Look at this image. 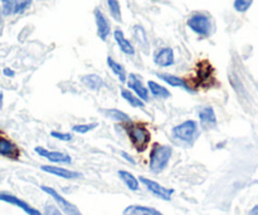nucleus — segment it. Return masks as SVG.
Here are the masks:
<instances>
[{"instance_id":"4","label":"nucleus","mask_w":258,"mask_h":215,"mask_svg":"<svg viewBox=\"0 0 258 215\" xmlns=\"http://www.w3.org/2000/svg\"><path fill=\"white\" fill-rule=\"evenodd\" d=\"M186 24L194 33L202 37H208L212 33V20L204 13H194Z\"/></svg>"},{"instance_id":"30","label":"nucleus","mask_w":258,"mask_h":215,"mask_svg":"<svg viewBox=\"0 0 258 215\" xmlns=\"http://www.w3.org/2000/svg\"><path fill=\"white\" fill-rule=\"evenodd\" d=\"M50 136L54 138H57L58 141H63V142H68V141L72 140V133L70 132H62V131H52Z\"/></svg>"},{"instance_id":"21","label":"nucleus","mask_w":258,"mask_h":215,"mask_svg":"<svg viewBox=\"0 0 258 215\" xmlns=\"http://www.w3.org/2000/svg\"><path fill=\"white\" fill-rule=\"evenodd\" d=\"M198 77L199 80H201L202 83H207L206 87H211V85L209 83L213 82L214 81V77H213V69H212L211 67V63L208 62H203L201 63V65H199V70H198Z\"/></svg>"},{"instance_id":"7","label":"nucleus","mask_w":258,"mask_h":215,"mask_svg":"<svg viewBox=\"0 0 258 215\" xmlns=\"http://www.w3.org/2000/svg\"><path fill=\"white\" fill-rule=\"evenodd\" d=\"M127 87L128 90H131V92L135 93L141 101L144 102H149L150 101V95H149V90L145 85L143 83L141 78L139 77L135 73H130L127 77Z\"/></svg>"},{"instance_id":"12","label":"nucleus","mask_w":258,"mask_h":215,"mask_svg":"<svg viewBox=\"0 0 258 215\" xmlns=\"http://www.w3.org/2000/svg\"><path fill=\"white\" fill-rule=\"evenodd\" d=\"M40 169H42L43 171H45V173L50 174V175L58 176V178L62 179H67V180H73V179H78L82 176L80 173H77V171L68 170V169L60 168V166L57 165H42Z\"/></svg>"},{"instance_id":"36","label":"nucleus","mask_w":258,"mask_h":215,"mask_svg":"<svg viewBox=\"0 0 258 215\" xmlns=\"http://www.w3.org/2000/svg\"><path fill=\"white\" fill-rule=\"evenodd\" d=\"M0 28H2V12H0Z\"/></svg>"},{"instance_id":"28","label":"nucleus","mask_w":258,"mask_h":215,"mask_svg":"<svg viewBox=\"0 0 258 215\" xmlns=\"http://www.w3.org/2000/svg\"><path fill=\"white\" fill-rule=\"evenodd\" d=\"M107 5L113 19L117 20V22H121L122 17H121V7L118 0H107Z\"/></svg>"},{"instance_id":"6","label":"nucleus","mask_w":258,"mask_h":215,"mask_svg":"<svg viewBox=\"0 0 258 215\" xmlns=\"http://www.w3.org/2000/svg\"><path fill=\"white\" fill-rule=\"evenodd\" d=\"M139 181H140V183H143L144 185H145V188L148 189V190L150 191L153 195H155L156 198L161 199V200H165V201L171 200V196H173V194H174L173 189L165 188V186L160 185L159 183H156V181L151 180V179H149V178H145V176H140Z\"/></svg>"},{"instance_id":"19","label":"nucleus","mask_w":258,"mask_h":215,"mask_svg":"<svg viewBox=\"0 0 258 215\" xmlns=\"http://www.w3.org/2000/svg\"><path fill=\"white\" fill-rule=\"evenodd\" d=\"M146 87H148L149 93H151L154 97L159 98V100H168V98L171 97L170 91L166 87H164V86L159 85L155 81H148V86Z\"/></svg>"},{"instance_id":"11","label":"nucleus","mask_w":258,"mask_h":215,"mask_svg":"<svg viewBox=\"0 0 258 215\" xmlns=\"http://www.w3.org/2000/svg\"><path fill=\"white\" fill-rule=\"evenodd\" d=\"M32 0H2L3 12L7 15L20 14L30 5Z\"/></svg>"},{"instance_id":"25","label":"nucleus","mask_w":258,"mask_h":215,"mask_svg":"<svg viewBox=\"0 0 258 215\" xmlns=\"http://www.w3.org/2000/svg\"><path fill=\"white\" fill-rule=\"evenodd\" d=\"M103 113L107 116L108 118L113 120L115 122H130V116L123 111L117 110V108H108V110H103Z\"/></svg>"},{"instance_id":"10","label":"nucleus","mask_w":258,"mask_h":215,"mask_svg":"<svg viewBox=\"0 0 258 215\" xmlns=\"http://www.w3.org/2000/svg\"><path fill=\"white\" fill-rule=\"evenodd\" d=\"M0 155L10 160H18L20 156V150L14 141L0 135Z\"/></svg>"},{"instance_id":"24","label":"nucleus","mask_w":258,"mask_h":215,"mask_svg":"<svg viewBox=\"0 0 258 215\" xmlns=\"http://www.w3.org/2000/svg\"><path fill=\"white\" fill-rule=\"evenodd\" d=\"M121 96L125 101H127V103L130 106L135 108H145V102L141 101L138 96L135 95L134 92H131L130 90H126V88H122L121 90Z\"/></svg>"},{"instance_id":"5","label":"nucleus","mask_w":258,"mask_h":215,"mask_svg":"<svg viewBox=\"0 0 258 215\" xmlns=\"http://www.w3.org/2000/svg\"><path fill=\"white\" fill-rule=\"evenodd\" d=\"M40 189H42L45 194H48V195H49L50 198H52L53 200L57 203V205L59 206L60 210H62L66 215H83L82 213H81L80 209L75 205V204H72L71 201H68L67 199L63 198V196L60 195L58 191H55L53 188H50V186L42 185L40 186Z\"/></svg>"},{"instance_id":"8","label":"nucleus","mask_w":258,"mask_h":215,"mask_svg":"<svg viewBox=\"0 0 258 215\" xmlns=\"http://www.w3.org/2000/svg\"><path fill=\"white\" fill-rule=\"evenodd\" d=\"M35 153L38 154L42 158L47 159L48 161L53 164H70L72 161L71 156L68 154L62 153V151H52V150H47V149L42 148V146H37L34 149Z\"/></svg>"},{"instance_id":"9","label":"nucleus","mask_w":258,"mask_h":215,"mask_svg":"<svg viewBox=\"0 0 258 215\" xmlns=\"http://www.w3.org/2000/svg\"><path fill=\"white\" fill-rule=\"evenodd\" d=\"M0 201H4V203L12 204V205L18 206V208L22 209V210L28 215H43L39 210H38V209L33 208L32 205H29L27 201L22 200V199H19L18 196H15V195H12V194L0 193Z\"/></svg>"},{"instance_id":"29","label":"nucleus","mask_w":258,"mask_h":215,"mask_svg":"<svg viewBox=\"0 0 258 215\" xmlns=\"http://www.w3.org/2000/svg\"><path fill=\"white\" fill-rule=\"evenodd\" d=\"M253 0H234V9L239 13H244L251 8Z\"/></svg>"},{"instance_id":"34","label":"nucleus","mask_w":258,"mask_h":215,"mask_svg":"<svg viewBox=\"0 0 258 215\" xmlns=\"http://www.w3.org/2000/svg\"><path fill=\"white\" fill-rule=\"evenodd\" d=\"M249 215H258V205L253 206V208L251 209V211H249Z\"/></svg>"},{"instance_id":"2","label":"nucleus","mask_w":258,"mask_h":215,"mask_svg":"<svg viewBox=\"0 0 258 215\" xmlns=\"http://www.w3.org/2000/svg\"><path fill=\"white\" fill-rule=\"evenodd\" d=\"M126 133L130 138L131 144L139 153H144L150 144V131L144 123L140 122H126Z\"/></svg>"},{"instance_id":"35","label":"nucleus","mask_w":258,"mask_h":215,"mask_svg":"<svg viewBox=\"0 0 258 215\" xmlns=\"http://www.w3.org/2000/svg\"><path fill=\"white\" fill-rule=\"evenodd\" d=\"M3 102H4V95L3 92H0V108L3 107Z\"/></svg>"},{"instance_id":"15","label":"nucleus","mask_w":258,"mask_h":215,"mask_svg":"<svg viewBox=\"0 0 258 215\" xmlns=\"http://www.w3.org/2000/svg\"><path fill=\"white\" fill-rule=\"evenodd\" d=\"M199 123L203 128H211L217 125V115L214 112V108L211 106H206V107L201 108L198 112Z\"/></svg>"},{"instance_id":"1","label":"nucleus","mask_w":258,"mask_h":215,"mask_svg":"<svg viewBox=\"0 0 258 215\" xmlns=\"http://www.w3.org/2000/svg\"><path fill=\"white\" fill-rule=\"evenodd\" d=\"M171 155H173V148L170 145L155 142L151 146L150 155H149V169L154 174H159L165 170L169 165Z\"/></svg>"},{"instance_id":"22","label":"nucleus","mask_w":258,"mask_h":215,"mask_svg":"<svg viewBox=\"0 0 258 215\" xmlns=\"http://www.w3.org/2000/svg\"><path fill=\"white\" fill-rule=\"evenodd\" d=\"M118 176H120L121 180L123 181L126 186L130 189L131 191H138L140 189V181L136 178L135 175H133L131 173L126 170H118Z\"/></svg>"},{"instance_id":"31","label":"nucleus","mask_w":258,"mask_h":215,"mask_svg":"<svg viewBox=\"0 0 258 215\" xmlns=\"http://www.w3.org/2000/svg\"><path fill=\"white\" fill-rule=\"evenodd\" d=\"M45 211H47V215H64L62 214V211L58 210L54 205H47L45 206Z\"/></svg>"},{"instance_id":"17","label":"nucleus","mask_w":258,"mask_h":215,"mask_svg":"<svg viewBox=\"0 0 258 215\" xmlns=\"http://www.w3.org/2000/svg\"><path fill=\"white\" fill-rule=\"evenodd\" d=\"M81 82L85 86L86 88L91 91H100L101 88L105 86V81L102 77H100L98 75L95 73H91V75H85L81 77Z\"/></svg>"},{"instance_id":"27","label":"nucleus","mask_w":258,"mask_h":215,"mask_svg":"<svg viewBox=\"0 0 258 215\" xmlns=\"http://www.w3.org/2000/svg\"><path fill=\"white\" fill-rule=\"evenodd\" d=\"M98 127L97 122H90V123H80V125H75L72 127V131L76 133H81V135H85V133L91 132L95 128Z\"/></svg>"},{"instance_id":"32","label":"nucleus","mask_w":258,"mask_h":215,"mask_svg":"<svg viewBox=\"0 0 258 215\" xmlns=\"http://www.w3.org/2000/svg\"><path fill=\"white\" fill-rule=\"evenodd\" d=\"M121 156H122V158L125 159L126 161H128V163H130L131 165H136V161H135V159H134L133 156H131V155H128V154L126 153V151H122V153H121Z\"/></svg>"},{"instance_id":"3","label":"nucleus","mask_w":258,"mask_h":215,"mask_svg":"<svg viewBox=\"0 0 258 215\" xmlns=\"http://www.w3.org/2000/svg\"><path fill=\"white\" fill-rule=\"evenodd\" d=\"M199 135H201L199 125L194 120L183 121L179 125L174 126L173 130H171V136H173L174 140L180 141L185 145H193L198 140Z\"/></svg>"},{"instance_id":"23","label":"nucleus","mask_w":258,"mask_h":215,"mask_svg":"<svg viewBox=\"0 0 258 215\" xmlns=\"http://www.w3.org/2000/svg\"><path fill=\"white\" fill-rule=\"evenodd\" d=\"M107 65L110 67V69L112 70L113 75L118 78L121 83H126L127 81V73H126L125 68L120 64L118 62H116L112 57H107Z\"/></svg>"},{"instance_id":"13","label":"nucleus","mask_w":258,"mask_h":215,"mask_svg":"<svg viewBox=\"0 0 258 215\" xmlns=\"http://www.w3.org/2000/svg\"><path fill=\"white\" fill-rule=\"evenodd\" d=\"M174 60H175L174 50L169 47L161 48L154 55V63L156 65H159V67H170V65L174 64Z\"/></svg>"},{"instance_id":"16","label":"nucleus","mask_w":258,"mask_h":215,"mask_svg":"<svg viewBox=\"0 0 258 215\" xmlns=\"http://www.w3.org/2000/svg\"><path fill=\"white\" fill-rule=\"evenodd\" d=\"M156 76H158L161 81H164L166 85L171 86V87L183 88L186 92H191V91H193V88H191L190 86H189V83L186 82V81H184L183 78L176 77V76L174 75H169V73H158Z\"/></svg>"},{"instance_id":"14","label":"nucleus","mask_w":258,"mask_h":215,"mask_svg":"<svg viewBox=\"0 0 258 215\" xmlns=\"http://www.w3.org/2000/svg\"><path fill=\"white\" fill-rule=\"evenodd\" d=\"M95 19H96V27H97V35L100 37L101 40H106L110 35V23H108L107 18L105 17L100 9L95 10Z\"/></svg>"},{"instance_id":"18","label":"nucleus","mask_w":258,"mask_h":215,"mask_svg":"<svg viewBox=\"0 0 258 215\" xmlns=\"http://www.w3.org/2000/svg\"><path fill=\"white\" fill-rule=\"evenodd\" d=\"M113 37H115L116 43H117L118 48L122 50V53H125V54H127V55L135 54V48H134V45L131 44L130 40L126 39V37H125V34H123L122 30L116 29L115 32H113Z\"/></svg>"},{"instance_id":"20","label":"nucleus","mask_w":258,"mask_h":215,"mask_svg":"<svg viewBox=\"0 0 258 215\" xmlns=\"http://www.w3.org/2000/svg\"><path fill=\"white\" fill-rule=\"evenodd\" d=\"M123 215H165L158 209L145 205H128L123 210Z\"/></svg>"},{"instance_id":"33","label":"nucleus","mask_w":258,"mask_h":215,"mask_svg":"<svg viewBox=\"0 0 258 215\" xmlns=\"http://www.w3.org/2000/svg\"><path fill=\"white\" fill-rule=\"evenodd\" d=\"M3 73H4V76H7V77H10V78L15 76V72L13 69H10V68H4Z\"/></svg>"},{"instance_id":"26","label":"nucleus","mask_w":258,"mask_h":215,"mask_svg":"<svg viewBox=\"0 0 258 215\" xmlns=\"http://www.w3.org/2000/svg\"><path fill=\"white\" fill-rule=\"evenodd\" d=\"M134 35H135L136 40H138V43L140 44V47L143 48L144 50H148L149 38H148V34H146L145 29H144L141 25H135V27H134Z\"/></svg>"}]
</instances>
